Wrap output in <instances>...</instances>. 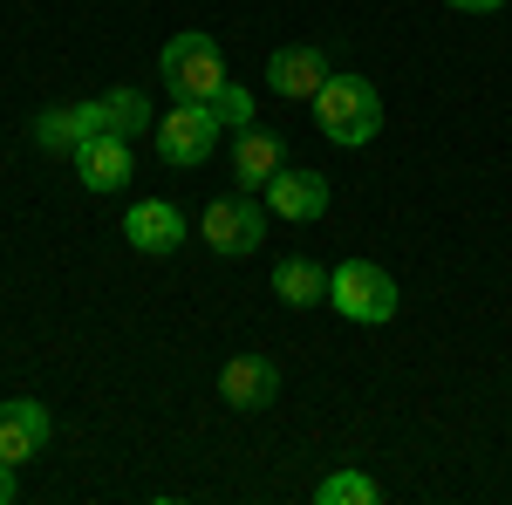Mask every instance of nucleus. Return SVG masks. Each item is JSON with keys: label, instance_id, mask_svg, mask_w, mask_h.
<instances>
[{"label": "nucleus", "instance_id": "39448f33", "mask_svg": "<svg viewBox=\"0 0 512 505\" xmlns=\"http://www.w3.org/2000/svg\"><path fill=\"white\" fill-rule=\"evenodd\" d=\"M219 130H226V123L212 117V103H178V110L158 123V157L164 164H205L212 144H219Z\"/></svg>", "mask_w": 512, "mask_h": 505}, {"label": "nucleus", "instance_id": "dca6fc26", "mask_svg": "<svg viewBox=\"0 0 512 505\" xmlns=\"http://www.w3.org/2000/svg\"><path fill=\"white\" fill-rule=\"evenodd\" d=\"M35 144H41V151H82V123H76V110H48V117L35 123Z\"/></svg>", "mask_w": 512, "mask_h": 505}, {"label": "nucleus", "instance_id": "6e6552de", "mask_svg": "<svg viewBox=\"0 0 512 505\" xmlns=\"http://www.w3.org/2000/svg\"><path fill=\"white\" fill-rule=\"evenodd\" d=\"M267 205H274L280 219H321V212H328V178L280 164L274 178H267Z\"/></svg>", "mask_w": 512, "mask_h": 505}, {"label": "nucleus", "instance_id": "ddd939ff", "mask_svg": "<svg viewBox=\"0 0 512 505\" xmlns=\"http://www.w3.org/2000/svg\"><path fill=\"white\" fill-rule=\"evenodd\" d=\"M274 294L287 301V308H315V301H328V273H321L315 260H280Z\"/></svg>", "mask_w": 512, "mask_h": 505}, {"label": "nucleus", "instance_id": "f257e3e1", "mask_svg": "<svg viewBox=\"0 0 512 505\" xmlns=\"http://www.w3.org/2000/svg\"><path fill=\"white\" fill-rule=\"evenodd\" d=\"M315 123H321L328 144L355 151V144H369V137L383 130V96H376L362 76H328L321 96H315Z\"/></svg>", "mask_w": 512, "mask_h": 505}, {"label": "nucleus", "instance_id": "1a4fd4ad", "mask_svg": "<svg viewBox=\"0 0 512 505\" xmlns=\"http://www.w3.org/2000/svg\"><path fill=\"white\" fill-rule=\"evenodd\" d=\"M123 239H130L137 253H171V246H185V219H178V205H164V198H137L130 219H123Z\"/></svg>", "mask_w": 512, "mask_h": 505}, {"label": "nucleus", "instance_id": "a211bd4d", "mask_svg": "<svg viewBox=\"0 0 512 505\" xmlns=\"http://www.w3.org/2000/svg\"><path fill=\"white\" fill-rule=\"evenodd\" d=\"M444 7H458V14H499L506 0H444Z\"/></svg>", "mask_w": 512, "mask_h": 505}, {"label": "nucleus", "instance_id": "0eeeda50", "mask_svg": "<svg viewBox=\"0 0 512 505\" xmlns=\"http://www.w3.org/2000/svg\"><path fill=\"white\" fill-rule=\"evenodd\" d=\"M328 76H335V69H328L321 48H280L274 62H267V89H274V96H294V103H301V96L315 103Z\"/></svg>", "mask_w": 512, "mask_h": 505}, {"label": "nucleus", "instance_id": "9b49d317", "mask_svg": "<svg viewBox=\"0 0 512 505\" xmlns=\"http://www.w3.org/2000/svg\"><path fill=\"white\" fill-rule=\"evenodd\" d=\"M280 164H287L280 137L246 123V130H239V144H233V185H239V192H267V178H274Z\"/></svg>", "mask_w": 512, "mask_h": 505}, {"label": "nucleus", "instance_id": "f3484780", "mask_svg": "<svg viewBox=\"0 0 512 505\" xmlns=\"http://www.w3.org/2000/svg\"><path fill=\"white\" fill-rule=\"evenodd\" d=\"M212 117L226 123V130H246V123H253V89H239L233 76L219 82V96H212Z\"/></svg>", "mask_w": 512, "mask_h": 505}, {"label": "nucleus", "instance_id": "6ab92c4d", "mask_svg": "<svg viewBox=\"0 0 512 505\" xmlns=\"http://www.w3.org/2000/svg\"><path fill=\"white\" fill-rule=\"evenodd\" d=\"M14 499V465H7V458H0V505Z\"/></svg>", "mask_w": 512, "mask_h": 505}, {"label": "nucleus", "instance_id": "f8f14e48", "mask_svg": "<svg viewBox=\"0 0 512 505\" xmlns=\"http://www.w3.org/2000/svg\"><path fill=\"white\" fill-rule=\"evenodd\" d=\"M76 178L89 192H117L130 185V137H89L76 151Z\"/></svg>", "mask_w": 512, "mask_h": 505}, {"label": "nucleus", "instance_id": "4468645a", "mask_svg": "<svg viewBox=\"0 0 512 505\" xmlns=\"http://www.w3.org/2000/svg\"><path fill=\"white\" fill-rule=\"evenodd\" d=\"M315 499L321 505H376V499H383V485L362 478V471H335V478H321V485H315Z\"/></svg>", "mask_w": 512, "mask_h": 505}, {"label": "nucleus", "instance_id": "9d476101", "mask_svg": "<svg viewBox=\"0 0 512 505\" xmlns=\"http://www.w3.org/2000/svg\"><path fill=\"white\" fill-rule=\"evenodd\" d=\"M219 396L233 410H267L280 396V369L267 355H239V362H226V376H219Z\"/></svg>", "mask_w": 512, "mask_h": 505}, {"label": "nucleus", "instance_id": "7ed1b4c3", "mask_svg": "<svg viewBox=\"0 0 512 505\" xmlns=\"http://www.w3.org/2000/svg\"><path fill=\"white\" fill-rule=\"evenodd\" d=\"M158 76L164 89L178 96V103H212L219 96V82H226V62H219V41L212 35H171L158 55Z\"/></svg>", "mask_w": 512, "mask_h": 505}, {"label": "nucleus", "instance_id": "f03ea898", "mask_svg": "<svg viewBox=\"0 0 512 505\" xmlns=\"http://www.w3.org/2000/svg\"><path fill=\"white\" fill-rule=\"evenodd\" d=\"M396 301H403V287L376 260H342V267L328 273V308L342 314V321L383 328V321H396Z\"/></svg>", "mask_w": 512, "mask_h": 505}, {"label": "nucleus", "instance_id": "423d86ee", "mask_svg": "<svg viewBox=\"0 0 512 505\" xmlns=\"http://www.w3.org/2000/svg\"><path fill=\"white\" fill-rule=\"evenodd\" d=\"M48 403H35V396H14V403H0V458L7 465H28L41 444H48Z\"/></svg>", "mask_w": 512, "mask_h": 505}, {"label": "nucleus", "instance_id": "20e7f679", "mask_svg": "<svg viewBox=\"0 0 512 505\" xmlns=\"http://www.w3.org/2000/svg\"><path fill=\"white\" fill-rule=\"evenodd\" d=\"M198 233H205L212 253L239 260V253H253V246L267 239V212H260V198H253V192H226V198H212V205H205Z\"/></svg>", "mask_w": 512, "mask_h": 505}, {"label": "nucleus", "instance_id": "2eb2a0df", "mask_svg": "<svg viewBox=\"0 0 512 505\" xmlns=\"http://www.w3.org/2000/svg\"><path fill=\"white\" fill-rule=\"evenodd\" d=\"M103 110H110V137H137V130H151V103H144L137 89H110Z\"/></svg>", "mask_w": 512, "mask_h": 505}]
</instances>
